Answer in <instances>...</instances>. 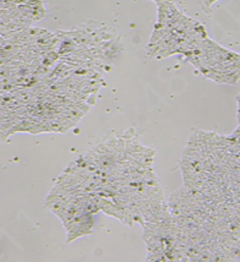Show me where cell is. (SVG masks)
Segmentation results:
<instances>
[{"label": "cell", "instance_id": "6da1fadb", "mask_svg": "<svg viewBox=\"0 0 240 262\" xmlns=\"http://www.w3.org/2000/svg\"><path fill=\"white\" fill-rule=\"evenodd\" d=\"M186 60L205 77L218 83L235 85L240 79V55L217 45L210 37Z\"/></svg>", "mask_w": 240, "mask_h": 262}, {"label": "cell", "instance_id": "7a4b0ae2", "mask_svg": "<svg viewBox=\"0 0 240 262\" xmlns=\"http://www.w3.org/2000/svg\"><path fill=\"white\" fill-rule=\"evenodd\" d=\"M93 213L85 212L79 216L71 218L67 223H64L65 228L68 230V242L71 243L73 240L80 238V236L86 235L92 232L93 228Z\"/></svg>", "mask_w": 240, "mask_h": 262}, {"label": "cell", "instance_id": "3957f363", "mask_svg": "<svg viewBox=\"0 0 240 262\" xmlns=\"http://www.w3.org/2000/svg\"><path fill=\"white\" fill-rule=\"evenodd\" d=\"M214 2H217V0H202V3H204V6L206 9H210V6L213 4Z\"/></svg>", "mask_w": 240, "mask_h": 262}, {"label": "cell", "instance_id": "277c9868", "mask_svg": "<svg viewBox=\"0 0 240 262\" xmlns=\"http://www.w3.org/2000/svg\"><path fill=\"white\" fill-rule=\"evenodd\" d=\"M152 2H155L156 4L160 5L162 4V3H166V2H173V0H152Z\"/></svg>", "mask_w": 240, "mask_h": 262}]
</instances>
